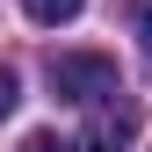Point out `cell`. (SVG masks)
<instances>
[{"instance_id": "cell-1", "label": "cell", "mask_w": 152, "mask_h": 152, "mask_svg": "<svg viewBox=\"0 0 152 152\" xmlns=\"http://www.w3.org/2000/svg\"><path fill=\"white\" fill-rule=\"evenodd\" d=\"M51 94H58V102H102V94H116V58H102V51H58V58H51Z\"/></svg>"}, {"instance_id": "cell-2", "label": "cell", "mask_w": 152, "mask_h": 152, "mask_svg": "<svg viewBox=\"0 0 152 152\" xmlns=\"http://www.w3.org/2000/svg\"><path fill=\"white\" fill-rule=\"evenodd\" d=\"M94 116H87V130L72 138V152H123L130 138H138V102L116 87V94H102V102H87Z\"/></svg>"}, {"instance_id": "cell-3", "label": "cell", "mask_w": 152, "mask_h": 152, "mask_svg": "<svg viewBox=\"0 0 152 152\" xmlns=\"http://www.w3.org/2000/svg\"><path fill=\"white\" fill-rule=\"evenodd\" d=\"M80 7H87V0H22V15H29V22H44V29H58V22H72Z\"/></svg>"}, {"instance_id": "cell-4", "label": "cell", "mask_w": 152, "mask_h": 152, "mask_svg": "<svg viewBox=\"0 0 152 152\" xmlns=\"http://www.w3.org/2000/svg\"><path fill=\"white\" fill-rule=\"evenodd\" d=\"M15 102H22V80H15V72H7V65H0V123H7V116H15Z\"/></svg>"}, {"instance_id": "cell-5", "label": "cell", "mask_w": 152, "mask_h": 152, "mask_svg": "<svg viewBox=\"0 0 152 152\" xmlns=\"http://www.w3.org/2000/svg\"><path fill=\"white\" fill-rule=\"evenodd\" d=\"M22 152H65V145L51 138V130H29V138H22Z\"/></svg>"}, {"instance_id": "cell-6", "label": "cell", "mask_w": 152, "mask_h": 152, "mask_svg": "<svg viewBox=\"0 0 152 152\" xmlns=\"http://www.w3.org/2000/svg\"><path fill=\"white\" fill-rule=\"evenodd\" d=\"M138 44H145V58H152V0H138Z\"/></svg>"}]
</instances>
